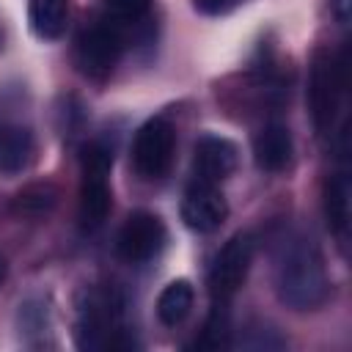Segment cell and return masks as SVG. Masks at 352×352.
<instances>
[{
	"mask_svg": "<svg viewBox=\"0 0 352 352\" xmlns=\"http://www.w3.org/2000/svg\"><path fill=\"white\" fill-rule=\"evenodd\" d=\"M192 302H195L192 283L184 280V278L170 280V283L160 292V297H157V316H160L162 324L176 327V324H182V322L190 316Z\"/></svg>",
	"mask_w": 352,
	"mask_h": 352,
	"instance_id": "obj_14",
	"label": "cell"
},
{
	"mask_svg": "<svg viewBox=\"0 0 352 352\" xmlns=\"http://www.w3.org/2000/svg\"><path fill=\"white\" fill-rule=\"evenodd\" d=\"M104 3L110 14L124 22H140L151 8V0H104Z\"/></svg>",
	"mask_w": 352,
	"mask_h": 352,
	"instance_id": "obj_19",
	"label": "cell"
},
{
	"mask_svg": "<svg viewBox=\"0 0 352 352\" xmlns=\"http://www.w3.org/2000/svg\"><path fill=\"white\" fill-rule=\"evenodd\" d=\"M324 220L333 234H344L349 226V176L333 173L324 182Z\"/></svg>",
	"mask_w": 352,
	"mask_h": 352,
	"instance_id": "obj_15",
	"label": "cell"
},
{
	"mask_svg": "<svg viewBox=\"0 0 352 352\" xmlns=\"http://www.w3.org/2000/svg\"><path fill=\"white\" fill-rule=\"evenodd\" d=\"M226 214H228V204H226L223 192L214 184L195 179L184 190V198H182V220H184V226L190 231L209 234V231L220 228V223L226 220Z\"/></svg>",
	"mask_w": 352,
	"mask_h": 352,
	"instance_id": "obj_8",
	"label": "cell"
},
{
	"mask_svg": "<svg viewBox=\"0 0 352 352\" xmlns=\"http://www.w3.org/2000/svg\"><path fill=\"white\" fill-rule=\"evenodd\" d=\"M228 333H231V319H228V308L226 300H214L212 314L204 324L201 338L195 341L198 349H223L228 344Z\"/></svg>",
	"mask_w": 352,
	"mask_h": 352,
	"instance_id": "obj_17",
	"label": "cell"
},
{
	"mask_svg": "<svg viewBox=\"0 0 352 352\" xmlns=\"http://www.w3.org/2000/svg\"><path fill=\"white\" fill-rule=\"evenodd\" d=\"M55 204H58V190L50 182H36V184L22 187L14 195V204L11 206L22 217H41V214L52 212Z\"/></svg>",
	"mask_w": 352,
	"mask_h": 352,
	"instance_id": "obj_16",
	"label": "cell"
},
{
	"mask_svg": "<svg viewBox=\"0 0 352 352\" xmlns=\"http://www.w3.org/2000/svg\"><path fill=\"white\" fill-rule=\"evenodd\" d=\"M28 22L36 38L58 41L69 22V0H30Z\"/></svg>",
	"mask_w": 352,
	"mask_h": 352,
	"instance_id": "obj_13",
	"label": "cell"
},
{
	"mask_svg": "<svg viewBox=\"0 0 352 352\" xmlns=\"http://www.w3.org/2000/svg\"><path fill=\"white\" fill-rule=\"evenodd\" d=\"M236 3L239 0H192V8L206 16H220V14H228Z\"/></svg>",
	"mask_w": 352,
	"mask_h": 352,
	"instance_id": "obj_20",
	"label": "cell"
},
{
	"mask_svg": "<svg viewBox=\"0 0 352 352\" xmlns=\"http://www.w3.org/2000/svg\"><path fill=\"white\" fill-rule=\"evenodd\" d=\"M165 239H168L165 223L154 212H132L118 231L116 250L124 261L143 264V261H151L162 250Z\"/></svg>",
	"mask_w": 352,
	"mask_h": 352,
	"instance_id": "obj_7",
	"label": "cell"
},
{
	"mask_svg": "<svg viewBox=\"0 0 352 352\" xmlns=\"http://www.w3.org/2000/svg\"><path fill=\"white\" fill-rule=\"evenodd\" d=\"M80 165H82V173H104V176H110L113 148H107L102 140H91L80 151Z\"/></svg>",
	"mask_w": 352,
	"mask_h": 352,
	"instance_id": "obj_18",
	"label": "cell"
},
{
	"mask_svg": "<svg viewBox=\"0 0 352 352\" xmlns=\"http://www.w3.org/2000/svg\"><path fill=\"white\" fill-rule=\"evenodd\" d=\"M239 151L236 143L223 138V135H201L195 140V151H192V168H195V179L217 184L223 179H228L236 168Z\"/></svg>",
	"mask_w": 352,
	"mask_h": 352,
	"instance_id": "obj_9",
	"label": "cell"
},
{
	"mask_svg": "<svg viewBox=\"0 0 352 352\" xmlns=\"http://www.w3.org/2000/svg\"><path fill=\"white\" fill-rule=\"evenodd\" d=\"M6 272H8V264H6V258L0 256V286H3V280H6Z\"/></svg>",
	"mask_w": 352,
	"mask_h": 352,
	"instance_id": "obj_22",
	"label": "cell"
},
{
	"mask_svg": "<svg viewBox=\"0 0 352 352\" xmlns=\"http://www.w3.org/2000/svg\"><path fill=\"white\" fill-rule=\"evenodd\" d=\"M275 292L292 311H314L327 300L330 283L324 256L311 236H292L283 242L275 267Z\"/></svg>",
	"mask_w": 352,
	"mask_h": 352,
	"instance_id": "obj_1",
	"label": "cell"
},
{
	"mask_svg": "<svg viewBox=\"0 0 352 352\" xmlns=\"http://www.w3.org/2000/svg\"><path fill=\"white\" fill-rule=\"evenodd\" d=\"M36 151L33 132L19 124L0 126V170L3 173H19L30 165Z\"/></svg>",
	"mask_w": 352,
	"mask_h": 352,
	"instance_id": "obj_12",
	"label": "cell"
},
{
	"mask_svg": "<svg viewBox=\"0 0 352 352\" xmlns=\"http://www.w3.org/2000/svg\"><path fill=\"white\" fill-rule=\"evenodd\" d=\"M292 132L283 124H267L253 138V160L261 170H283L292 160Z\"/></svg>",
	"mask_w": 352,
	"mask_h": 352,
	"instance_id": "obj_11",
	"label": "cell"
},
{
	"mask_svg": "<svg viewBox=\"0 0 352 352\" xmlns=\"http://www.w3.org/2000/svg\"><path fill=\"white\" fill-rule=\"evenodd\" d=\"M121 300L116 292H85V300L77 311L74 341L80 349H104L110 336L118 333Z\"/></svg>",
	"mask_w": 352,
	"mask_h": 352,
	"instance_id": "obj_4",
	"label": "cell"
},
{
	"mask_svg": "<svg viewBox=\"0 0 352 352\" xmlns=\"http://www.w3.org/2000/svg\"><path fill=\"white\" fill-rule=\"evenodd\" d=\"M121 55H124V36L110 22H96L85 28L74 50L77 69L91 80H104L116 69Z\"/></svg>",
	"mask_w": 352,
	"mask_h": 352,
	"instance_id": "obj_5",
	"label": "cell"
},
{
	"mask_svg": "<svg viewBox=\"0 0 352 352\" xmlns=\"http://www.w3.org/2000/svg\"><path fill=\"white\" fill-rule=\"evenodd\" d=\"M344 60L336 63L333 55L319 47L311 58V69H308V113L314 121L316 135H330L336 113H338V96L346 85L344 77Z\"/></svg>",
	"mask_w": 352,
	"mask_h": 352,
	"instance_id": "obj_2",
	"label": "cell"
},
{
	"mask_svg": "<svg viewBox=\"0 0 352 352\" xmlns=\"http://www.w3.org/2000/svg\"><path fill=\"white\" fill-rule=\"evenodd\" d=\"M113 206V195H110V184L104 173H82V184H80V228L82 231H96Z\"/></svg>",
	"mask_w": 352,
	"mask_h": 352,
	"instance_id": "obj_10",
	"label": "cell"
},
{
	"mask_svg": "<svg viewBox=\"0 0 352 352\" xmlns=\"http://www.w3.org/2000/svg\"><path fill=\"white\" fill-rule=\"evenodd\" d=\"M349 3L352 0H336V16L341 25H346V19H349Z\"/></svg>",
	"mask_w": 352,
	"mask_h": 352,
	"instance_id": "obj_21",
	"label": "cell"
},
{
	"mask_svg": "<svg viewBox=\"0 0 352 352\" xmlns=\"http://www.w3.org/2000/svg\"><path fill=\"white\" fill-rule=\"evenodd\" d=\"M253 236L239 231L234 234L214 256L212 267H209V294L212 300H231L239 286L248 278L250 261H253Z\"/></svg>",
	"mask_w": 352,
	"mask_h": 352,
	"instance_id": "obj_6",
	"label": "cell"
},
{
	"mask_svg": "<svg viewBox=\"0 0 352 352\" xmlns=\"http://www.w3.org/2000/svg\"><path fill=\"white\" fill-rule=\"evenodd\" d=\"M173 151H176V129L165 116H157V118H148L135 132L132 165L143 179L157 182L170 170Z\"/></svg>",
	"mask_w": 352,
	"mask_h": 352,
	"instance_id": "obj_3",
	"label": "cell"
}]
</instances>
